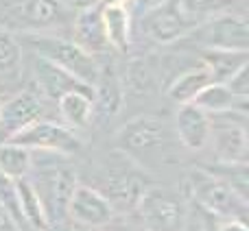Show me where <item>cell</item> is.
<instances>
[{
    "mask_svg": "<svg viewBox=\"0 0 249 231\" xmlns=\"http://www.w3.org/2000/svg\"><path fill=\"white\" fill-rule=\"evenodd\" d=\"M88 231H103V229H88Z\"/></svg>",
    "mask_w": 249,
    "mask_h": 231,
    "instance_id": "cell-35",
    "label": "cell"
},
{
    "mask_svg": "<svg viewBox=\"0 0 249 231\" xmlns=\"http://www.w3.org/2000/svg\"><path fill=\"white\" fill-rule=\"evenodd\" d=\"M31 72H33V81L39 87V94L44 99L53 100V103H57L68 92L88 87L79 79H74L72 74H68L66 70L57 68L55 64L42 59V57H35V55H33V64H31Z\"/></svg>",
    "mask_w": 249,
    "mask_h": 231,
    "instance_id": "cell-14",
    "label": "cell"
},
{
    "mask_svg": "<svg viewBox=\"0 0 249 231\" xmlns=\"http://www.w3.org/2000/svg\"><path fill=\"white\" fill-rule=\"evenodd\" d=\"M92 99H94L92 87H81V90L64 94L55 105L70 129H83L94 118V100Z\"/></svg>",
    "mask_w": 249,
    "mask_h": 231,
    "instance_id": "cell-18",
    "label": "cell"
},
{
    "mask_svg": "<svg viewBox=\"0 0 249 231\" xmlns=\"http://www.w3.org/2000/svg\"><path fill=\"white\" fill-rule=\"evenodd\" d=\"M0 231H20V227L16 225V220L9 216V212L0 205Z\"/></svg>",
    "mask_w": 249,
    "mask_h": 231,
    "instance_id": "cell-30",
    "label": "cell"
},
{
    "mask_svg": "<svg viewBox=\"0 0 249 231\" xmlns=\"http://www.w3.org/2000/svg\"><path fill=\"white\" fill-rule=\"evenodd\" d=\"M210 118V137L214 157L219 164H247V131H245V112L232 109V112L208 114Z\"/></svg>",
    "mask_w": 249,
    "mask_h": 231,
    "instance_id": "cell-5",
    "label": "cell"
},
{
    "mask_svg": "<svg viewBox=\"0 0 249 231\" xmlns=\"http://www.w3.org/2000/svg\"><path fill=\"white\" fill-rule=\"evenodd\" d=\"M46 116V105L39 96L31 92L11 96L9 100H2L0 105V144L9 142L22 131L31 127L37 120H44Z\"/></svg>",
    "mask_w": 249,
    "mask_h": 231,
    "instance_id": "cell-11",
    "label": "cell"
},
{
    "mask_svg": "<svg viewBox=\"0 0 249 231\" xmlns=\"http://www.w3.org/2000/svg\"><path fill=\"white\" fill-rule=\"evenodd\" d=\"M103 231H146V229L140 225V220H116V218H112L103 227Z\"/></svg>",
    "mask_w": 249,
    "mask_h": 231,
    "instance_id": "cell-29",
    "label": "cell"
},
{
    "mask_svg": "<svg viewBox=\"0 0 249 231\" xmlns=\"http://www.w3.org/2000/svg\"><path fill=\"white\" fill-rule=\"evenodd\" d=\"M33 168V153L13 142L0 144V175L11 181L26 179Z\"/></svg>",
    "mask_w": 249,
    "mask_h": 231,
    "instance_id": "cell-23",
    "label": "cell"
},
{
    "mask_svg": "<svg viewBox=\"0 0 249 231\" xmlns=\"http://www.w3.org/2000/svg\"><path fill=\"white\" fill-rule=\"evenodd\" d=\"M140 225L146 231H181L184 210L179 198L164 188L149 185L133 205Z\"/></svg>",
    "mask_w": 249,
    "mask_h": 231,
    "instance_id": "cell-7",
    "label": "cell"
},
{
    "mask_svg": "<svg viewBox=\"0 0 249 231\" xmlns=\"http://www.w3.org/2000/svg\"><path fill=\"white\" fill-rule=\"evenodd\" d=\"M22 68V46L18 35L0 29V77H13Z\"/></svg>",
    "mask_w": 249,
    "mask_h": 231,
    "instance_id": "cell-25",
    "label": "cell"
},
{
    "mask_svg": "<svg viewBox=\"0 0 249 231\" xmlns=\"http://www.w3.org/2000/svg\"><path fill=\"white\" fill-rule=\"evenodd\" d=\"M16 183V197H18V205H20V214H22V223H24L26 231H46L51 227L46 218L42 203H39L37 192L33 190L29 177L26 179H18Z\"/></svg>",
    "mask_w": 249,
    "mask_h": 231,
    "instance_id": "cell-20",
    "label": "cell"
},
{
    "mask_svg": "<svg viewBox=\"0 0 249 231\" xmlns=\"http://www.w3.org/2000/svg\"><path fill=\"white\" fill-rule=\"evenodd\" d=\"M193 105H197L206 114H221V112H232V109L245 112L247 99H238L236 94H232L225 83H210L208 87H203L199 92L197 99L193 100Z\"/></svg>",
    "mask_w": 249,
    "mask_h": 231,
    "instance_id": "cell-22",
    "label": "cell"
},
{
    "mask_svg": "<svg viewBox=\"0 0 249 231\" xmlns=\"http://www.w3.org/2000/svg\"><path fill=\"white\" fill-rule=\"evenodd\" d=\"M201 66L210 72L214 83H225L241 68L249 66V50H230V48H201Z\"/></svg>",
    "mask_w": 249,
    "mask_h": 231,
    "instance_id": "cell-17",
    "label": "cell"
},
{
    "mask_svg": "<svg viewBox=\"0 0 249 231\" xmlns=\"http://www.w3.org/2000/svg\"><path fill=\"white\" fill-rule=\"evenodd\" d=\"M210 83H214L210 72H208L203 66H197V68H188L181 74H177L171 81V85H168L166 94L173 103L188 105V103H193L199 92H201L203 87H208Z\"/></svg>",
    "mask_w": 249,
    "mask_h": 231,
    "instance_id": "cell-21",
    "label": "cell"
},
{
    "mask_svg": "<svg viewBox=\"0 0 249 231\" xmlns=\"http://www.w3.org/2000/svg\"><path fill=\"white\" fill-rule=\"evenodd\" d=\"M129 0H101V4H127Z\"/></svg>",
    "mask_w": 249,
    "mask_h": 231,
    "instance_id": "cell-34",
    "label": "cell"
},
{
    "mask_svg": "<svg viewBox=\"0 0 249 231\" xmlns=\"http://www.w3.org/2000/svg\"><path fill=\"white\" fill-rule=\"evenodd\" d=\"M184 39H190L201 48L249 50V22L241 13L223 11L197 24Z\"/></svg>",
    "mask_w": 249,
    "mask_h": 231,
    "instance_id": "cell-6",
    "label": "cell"
},
{
    "mask_svg": "<svg viewBox=\"0 0 249 231\" xmlns=\"http://www.w3.org/2000/svg\"><path fill=\"white\" fill-rule=\"evenodd\" d=\"M184 16L193 22V26L206 22L208 17H214L223 11H230L232 0H177Z\"/></svg>",
    "mask_w": 249,
    "mask_h": 231,
    "instance_id": "cell-24",
    "label": "cell"
},
{
    "mask_svg": "<svg viewBox=\"0 0 249 231\" xmlns=\"http://www.w3.org/2000/svg\"><path fill=\"white\" fill-rule=\"evenodd\" d=\"M22 44H26L35 57H42V59L55 64L57 68L66 70L74 79H79L83 85L94 87L101 74L99 59H96V55H90L81 46H77L70 37L55 33L22 35Z\"/></svg>",
    "mask_w": 249,
    "mask_h": 231,
    "instance_id": "cell-2",
    "label": "cell"
},
{
    "mask_svg": "<svg viewBox=\"0 0 249 231\" xmlns=\"http://www.w3.org/2000/svg\"><path fill=\"white\" fill-rule=\"evenodd\" d=\"M92 92H94V99H92L94 100V116H99L101 120H109L121 112L124 100V85L114 68L101 66V74Z\"/></svg>",
    "mask_w": 249,
    "mask_h": 231,
    "instance_id": "cell-16",
    "label": "cell"
},
{
    "mask_svg": "<svg viewBox=\"0 0 249 231\" xmlns=\"http://www.w3.org/2000/svg\"><path fill=\"white\" fill-rule=\"evenodd\" d=\"M151 83H153V79H151L149 68L142 66V61H133V66H131V70H129L127 79L123 81V85H127L133 94H144V92H149Z\"/></svg>",
    "mask_w": 249,
    "mask_h": 231,
    "instance_id": "cell-26",
    "label": "cell"
},
{
    "mask_svg": "<svg viewBox=\"0 0 249 231\" xmlns=\"http://www.w3.org/2000/svg\"><path fill=\"white\" fill-rule=\"evenodd\" d=\"M72 42L77 46H81L83 50H88L90 55H103V52L112 50L105 35L103 26V16H101V7H90V9H79L74 11L72 24Z\"/></svg>",
    "mask_w": 249,
    "mask_h": 231,
    "instance_id": "cell-13",
    "label": "cell"
},
{
    "mask_svg": "<svg viewBox=\"0 0 249 231\" xmlns=\"http://www.w3.org/2000/svg\"><path fill=\"white\" fill-rule=\"evenodd\" d=\"M216 231H249V229L243 220H225V223H221L216 227Z\"/></svg>",
    "mask_w": 249,
    "mask_h": 231,
    "instance_id": "cell-31",
    "label": "cell"
},
{
    "mask_svg": "<svg viewBox=\"0 0 249 231\" xmlns=\"http://www.w3.org/2000/svg\"><path fill=\"white\" fill-rule=\"evenodd\" d=\"M171 140V129L158 116H138L123 124L116 133V144L124 153H155Z\"/></svg>",
    "mask_w": 249,
    "mask_h": 231,
    "instance_id": "cell-9",
    "label": "cell"
},
{
    "mask_svg": "<svg viewBox=\"0 0 249 231\" xmlns=\"http://www.w3.org/2000/svg\"><path fill=\"white\" fill-rule=\"evenodd\" d=\"M64 157V155H57ZM42 162L33 164L31 168L29 181L33 185V190L37 192L39 203H42L46 218L51 225H59L68 220V203L72 197L74 188H77V172L70 170L68 166H61L59 162Z\"/></svg>",
    "mask_w": 249,
    "mask_h": 231,
    "instance_id": "cell-3",
    "label": "cell"
},
{
    "mask_svg": "<svg viewBox=\"0 0 249 231\" xmlns=\"http://www.w3.org/2000/svg\"><path fill=\"white\" fill-rule=\"evenodd\" d=\"M175 133L181 146L188 150H201L210 137V116L197 105H179L175 114Z\"/></svg>",
    "mask_w": 249,
    "mask_h": 231,
    "instance_id": "cell-15",
    "label": "cell"
},
{
    "mask_svg": "<svg viewBox=\"0 0 249 231\" xmlns=\"http://www.w3.org/2000/svg\"><path fill=\"white\" fill-rule=\"evenodd\" d=\"M68 4L72 9H90V7H99L101 0H68Z\"/></svg>",
    "mask_w": 249,
    "mask_h": 231,
    "instance_id": "cell-32",
    "label": "cell"
},
{
    "mask_svg": "<svg viewBox=\"0 0 249 231\" xmlns=\"http://www.w3.org/2000/svg\"><path fill=\"white\" fill-rule=\"evenodd\" d=\"M72 17L74 9L66 0H0V29L13 35H61Z\"/></svg>",
    "mask_w": 249,
    "mask_h": 231,
    "instance_id": "cell-1",
    "label": "cell"
},
{
    "mask_svg": "<svg viewBox=\"0 0 249 231\" xmlns=\"http://www.w3.org/2000/svg\"><path fill=\"white\" fill-rule=\"evenodd\" d=\"M0 105H2V100H0Z\"/></svg>",
    "mask_w": 249,
    "mask_h": 231,
    "instance_id": "cell-36",
    "label": "cell"
},
{
    "mask_svg": "<svg viewBox=\"0 0 249 231\" xmlns=\"http://www.w3.org/2000/svg\"><path fill=\"white\" fill-rule=\"evenodd\" d=\"M168 0H129L124 7L129 9V13H131V17H138L140 20L142 16H146V13H151L153 9L162 7V4H166Z\"/></svg>",
    "mask_w": 249,
    "mask_h": 231,
    "instance_id": "cell-28",
    "label": "cell"
},
{
    "mask_svg": "<svg viewBox=\"0 0 249 231\" xmlns=\"http://www.w3.org/2000/svg\"><path fill=\"white\" fill-rule=\"evenodd\" d=\"M13 144H20L33 153H55V155H72L81 150V140L77 137L74 129L66 124L53 122V120H37L31 127L22 129L13 140Z\"/></svg>",
    "mask_w": 249,
    "mask_h": 231,
    "instance_id": "cell-8",
    "label": "cell"
},
{
    "mask_svg": "<svg viewBox=\"0 0 249 231\" xmlns=\"http://www.w3.org/2000/svg\"><path fill=\"white\" fill-rule=\"evenodd\" d=\"M140 22L144 26V33L158 44L179 42V39H184L195 29L193 22L179 9L177 0H168L166 4L153 9L151 13L142 16Z\"/></svg>",
    "mask_w": 249,
    "mask_h": 231,
    "instance_id": "cell-12",
    "label": "cell"
},
{
    "mask_svg": "<svg viewBox=\"0 0 249 231\" xmlns=\"http://www.w3.org/2000/svg\"><path fill=\"white\" fill-rule=\"evenodd\" d=\"M114 216V205L94 185L77 183L68 203V220L86 229H103Z\"/></svg>",
    "mask_w": 249,
    "mask_h": 231,
    "instance_id": "cell-10",
    "label": "cell"
},
{
    "mask_svg": "<svg viewBox=\"0 0 249 231\" xmlns=\"http://www.w3.org/2000/svg\"><path fill=\"white\" fill-rule=\"evenodd\" d=\"M46 231H83V229L79 227V225H70L68 220H66V223H59V225H51Z\"/></svg>",
    "mask_w": 249,
    "mask_h": 231,
    "instance_id": "cell-33",
    "label": "cell"
},
{
    "mask_svg": "<svg viewBox=\"0 0 249 231\" xmlns=\"http://www.w3.org/2000/svg\"><path fill=\"white\" fill-rule=\"evenodd\" d=\"M103 16L105 35H107L109 48L118 52H127L131 46V13L124 4H99Z\"/></svg>",
    "mask_w": 249,
    "mask_h": 231,
    "instance_id": "cell-19",
    "label": "cell"
},
{
    "mask_svg": "<svg viewBox=\"0 0 249 231\" xmlns=\"http://www.w3.org/2000/svg\"><path fill=\"white\" fill-rule=\"evenodd\" d=\"M188 190L201 210L212 216H221L225 220H243L247 203L232 192L228 183L214 172L199 168L188 177Z\"/></svg>",
    "mask_w": 249,
    "mask_h": 231,
    "instance_id": "cell-4",
    "label": "cell"
},
{
    "mask_svg": "<svg viewBox=\"0 0 249 231\" xmlns=\"http://www.w3.org/2000/svg\"><path fill=\"white\" fill-rule=\"evenodd\" d=\"M225 85H228L230 92H232V94H236L238 99H247V96H249V66L241 68L232 79H228V81H225Z\"/></svg>",
    "mask_w": 249,
    "mask_h": 231,
    "instance_id": "cell-27",
    "label": "cell"
}]
</instances>
